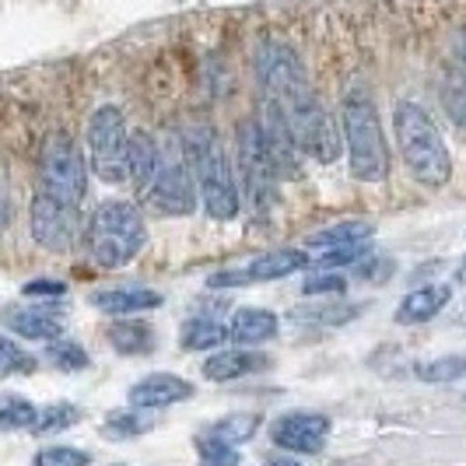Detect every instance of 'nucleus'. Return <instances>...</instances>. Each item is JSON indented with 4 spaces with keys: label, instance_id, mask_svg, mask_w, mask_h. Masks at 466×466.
<instances>
[{
    "label": "nucleus",
    "instance_id": "21",
    "mask_svg": "<svg viewBox=\"0 0 466 466\" xmlns=\"http://www.w3.org/2000/svg\"><path fill=\"white\" fill-rule=\"evenodd\" d=\"M375 235L372 221H337L329 225L323 232H312L309 235V246L327 253V249H340V246H358V242H369Z\"/></svg>",
    "mask_w": 466,
    "mask_h": 466
},
{
    "label": "nucleus",
    "instance_id": "15",
    "mask_svg": "<svg viewBox=\"0 0 466 466\" xmlns=\"http://www.w3.org/2000/svg\"><path fill=\"white\" fill-rule=\"evenodd\" d=\"M158 168V140L151 137L147 130H130V144H127V183L134 187L140 200L155 179Z\"/></svg>",
    "mask_w": 466,
    "mask_h": 466
},
{
    "label": "nucleus",
    "instance_id": "13",
    "mask_svg": "<svg viewBox=\"0 0 466 466\" xmlns=\"http://www.w3.org/2000/svg\"><path fill=\"white\" fill-rule=\"evenodd\" d=\"M4 323L11 333H18L25 340H56L64 337V319L56 312V305L35 302V305H11L4 312Z\"/></svg>",
    "mask_w": 466,
    "mask_h": 466
},
{
    "label": "nucleus",
    "instance_id": "37",
    "mask_svg": "<svg viewBox=\"0 0 466 466\" xmlns=\"http://www.w3.org/2000/svg\"><path fill=\"white\" fill-rule=\"evenodd\" d=\"M11 218H15V208H11V176H7V165L0 162V235L11 228Z\"/></svg>",
    "mask_w": 466,
    "mask_h": 466
},
{
    "label": "nucleus",
    "instance_id": "28",
    "mask_svg": "<svg viewBox=\"0 0 466 466\" xmlns=\"http://www.w3.org/2000/svg\"><path fill=\"white\" fill-rule=\"evenodd\" d=\"M442 109L456 127L466 130V77L456 70L442 81Z\"/></svg>",
    "mask_w": 466,
    "mask_h": 466
},
{
    "label": "nucleus",
    "instance_id": "12",
    "mask_svg": "<svg viewBox=\"0 0 466 466\" xmlns=\"http://www.w3.org/2000/svg\"><path fill=\"white\" fill-rule=\"evenodd\" d=\"M193 397V386H189L183 375L176 372H155V375H144L130 386V407L137 410H165L172 403H183V400Z\"/></svg>",
    "mask_w": 466,
    "mask_h": 466
},
{
    "label": "nucleus",
    "instance_id": "29",
    "mask_svg": "<svg viewBox=\"0 0 466 466\" xmlns=\"http://www.w3.org/2000/svg\"><path fill=\"white\" fill-rule=\"evenodd\" d=\"M32 369H35V358L18 348L11 337L0 333V382L11 379V375H28Z\"/></svg>",
    "mask_w": 466,
    "mask_h": 466
},
{
    "label": "nucleus",
    "instance_id": "18",
    "mask_svg": "<svg viewBox=\"0 0 466 466\" xmlns=\"http://www.w3.org/2000/svg\"><path fill=\"white\" fill-rule=\"evenodd\" d=\"M106 340H109V348L116 350V354H127V358L151 354L155 344H158V337H155L151 323H144V319H137V316H119L116 323H109Z\"/></svg>",
    "mask_w": 466,
    "mask_h": 466
},
{
    "label": "nucleus",
    "instance_id": "1",
    "mask_svg": "<svg viewBox=\"0 0 466 466\" xmlns=\"http://www.w3.org/2000/svg\"><path fill=\"white\" fill-rule=\"evenodd\" d=\"M253 64H257L259 85H263V98H270L278 106L299 151L316 158L319 165L337 162L344 151V137H340L333 116L319 106L299 53L278 39H263L257 46Z\"/></svg>",
    "mask_w": 466,
    "mask_h": 466
},
{
    "label": "nucleus",
    "instance_id": "34",
    "mask_svg": "<svg viewBox=\"0 0 466 466\" xmlns=\"http://www.w3.org/2000/svg\"><path fill=\"white\" fill-rule=\"evenodd\" d=\"M358 316V309L350 305H340V309H329V305H316V309H295V319H305V323H319V327H340Z\"/></svg>",
    "mask_w": 466,
    "mask_h": 466
},
{
    "label": "nucleus",
    "instance_id": "36",
    "mask_svg": "<svg viewBox=\"0 0 466 466\" xmlns=\"http://www.w3.org/2000/svg\"><path fill=\"white\" fill-rule=\"evenodd\" d=\"M22 295L25 299H35V302H56V299H64L67 295V284L64 280H46V278H39V280H28L22 288Z\"/></svg>",
    "mask_w": 466,
    "mask_h": 466
},
{
    "label": "nucleus",
    "instance_id": "6",
    "mask_svg": "<svg viewBox=\"0 0 466 466\" xmlns=\"http://www.w3.org/2000/svg\"><path fill=\"white\" fill-rule=\"evenodd\" d=\"M144 204L162 218H187L197 210L200 193H197V179L189 168L183 137H168L165 144H158V168L144 193Z\"/></svg>",
    "mask_w": 466,
    "mask_h": 466
},
{
    "label": "nucleus",
    "instance_id": "23",
    "mask_svg": "<svg viewBox=\"0 0 466 466\" xmlns=\"http://www.w3.org/2000/svg\"><path fill=\"white\" fill-rule=\"evenodd\" d=\"M414 375L428 386H445V382H460L466 375V354H439L431 361H418Z\"/></svg>",
    "mask_w": 466,
    "mask_h": 466
},
{
    "label": "nucleus",
    "instance_id": "35",
    "mask_svg": "<svg viewBox=\"0 0 466 466\" xmlns=\"http://www.w3.org/2000/svg\"><path fill=\"white\" fill-rule=\"evenodd\" d=\"M369 253V242L358 246H340V249H327L323 257L316 259V270H337V267H354L358 259Z\"/></svg>",
    "mask_w": 466,
    "mask_h": 466
},
{
    "label": "nucleus",
    "instance_id": "38",
    "mask_svg": "<svg viewBox=\"0 0 466 466\" xmlns=\"http://www.w3.org/2000/svg\"><path fill=\"white\" fill-rule=\"evenodd\" d=\"M452 56H456V67H460V74L466 77V28H460V32L452 35Z\"/></svg>",
    "mask_w": 466,
    "mask_h": 466
},
{
    "label": "nucleus",
    "instance_id": "2",
    "mask_svg": "<svg viewBox=\"0 0 466 466\" xmlns=\"http://www.w3.org/2000/svg\"><path fill=\"white\" fill-rule=\"evenodd\" d=\"M393 134L403 165L420 187L439 189L452 179V155L449 144L439 134V123L420 102H397L393 109Z\"/></svg>",
    "mask_w": 466,
    "mask_h": 466
},
{
    "label": "nucleus",
    "instance_id": "20",
    "mask_svg": "<svg viewBox=\"0 0 466 466\" xmlns=\"http://www.w3.org/2000/svg\"><path fill=\"white\" fill-rule=\"evenodd\" d=\"M162 295L151 288H113V291H95L92 305L109 312V316H137V312H151L162 309Z\"/></svg>",
    "mask_w": 466,
    "mask_h": 466
},
{
    "label": "nucleus",
    "instance_id": "26",
    "mask_svg": "<svg viewBox=\"0 0 466 466\" xmlns=\"http://www.w3.org/2000/svg\"><path fill=\"white\" fill-rule=\"evenodd\" d=\"M197 452H200V466H238V445L225 442L214 431L197 439Z\"/></svg>",
    "mask_w": 466,
    "mask_h": 466
},
{
    "label": "nucleus",
    "instance_id": "10",
    "mask_svg": "<svg viewBox=\"0 0 466 466\" xmlns=\"http://www.w3.org/2000/svg\"><path fill=\"white\" fill-rule=\"evenodd\" d=\"M28 228H32V238L43 246V249H53V253H64L74 246V238L81 232V214L74 204L67 200H56L49 193H35L32 197V208H28Z\"/></svg>",
    "mask_w": 466,
    "mask_h": 466
},
{
    "label": "nucleus",
    "instance_id": "4",
    "mask_svg": "<svg viewBox=\"0 0 466 466\" xmlns=\"http://www.w3.org/2000/svg\"><path fill=\"white\" fill-rule=\"evenodd\" d=\"M85 246L98 267L116 270L140 257V249L147 246V225L134 204L106 200L92 210L85 225Z\"/></svg>",
    "mask_w": 466,
    "mask_h": 466
},
{
    "label": "nucleus",
    "instance_id": "8",
    "mask_svg": "<svg viewBox=\"0 0 466 466\" xmlns=\"http://www.w3.org/2000/svg\"><path fill=\"white\" fill-rule=\"evenodd\" d=\"M127 144L130 127L119 106H98L88 116V155L95 176L109 187L127 183Z\"/></svg>",
    "mask_w": 466,
    "mask_h": 466
},
{
    "label": "nucleus",
    "instance_id": "30",
    "mask_svg": "<svg viewBox=\"0 0 466 466\" xmlns=\"http://www.w3.org/2000/svg\"><path fill=\"white\" fill-rule=\"evenodd\" d=\"M257 428H259V418L257 414H232V418H225V420H218L210 431L214 435H221L225 442H232V445H242V442H249L253 435H257Z\"/></svg>",
    "mask_w": 466,
    "mask_h": 466
},
{
    "label": "nucleus",
    "instance_id": "24",
    "mask_svg": "<svg viewBox=\"0 0 466 466\" xmlns=\"http://www.w3.org/2000/svg\"><path fill=\"white\" fill-rule=\"evenodd\" d=\"M39 407L32 400L18 397V393H4L0 397V431H32Z\"/></svg>",
    "mask_w": 466,
    "mask_h": 466
},
{
    "label": "nucleus",
    "instance_id": "7",
    "mask_svg": "<svg viewBox=\"0 0 466 466\" xmlns=\"http://www.w3.org/2000/svg\"><path fill=\"white\" fill-rule=\"evenodd\" d=\"M39 189L67 200L74 208H81L85 193H88V165L81 147L67 134H49L43 144V158H39Z\"/></svg>",
    "mask_w": 466,
    "mask_h": 466
},
{
    "label": "nucleus",
    "instance_id": "5",
    "mask_svg": "<svg viewBox=\"0 0 466 466\" xmlns=\"http://www.w3.org/2000/svg\"><path fill=\"white\" fill-rule=\"evenodd\" d=\"M344 127L340 137L348 147L350 176L361 183H382L390 172V151H386V134H382V119L375 109L369 92H350L344 98Z\"/></svg>",
    "mask_w": 466,
    "mask_h": 466
},
{
    "label": "nucleus",
    "instance_id": "14",
    "mask_svg": "<svg viewBox=\"0 0 466 466\" xmlns=\"http://www.w3.org/2000/svg\"><path fill=\"white\" fill-rule=\"evenodd\" d=\"M267 365H270L267 354L249 350V348H232V350L210 354L208 361L200 365V372H204V379H210V382H235V379H242V375L263 372Z\"/></svg>",
    "mask_w": 466,
    "mask_h": 466
},
{
    "label": "nucleus",
    "instance_id": "31",
    "mask_svg": "<svg viewBox=\"0 0 466 466\" xmlns=\"http://www.w3.org/2000/svg\"><path fill=\"white\" fill-rule=\"evenodd\" d=\"M32 466H92V456L74 445H46L35 452Z\"/></svg>",
    "mask_w": 466,
    "mask_h": 466
},
{
    "label": "nucleus",
    "instance_id": "19",
    "mask_svg": "<svg viewBox=\"0 0 466 466\" xmlns=\"http://www.w3.org/2000/svg\"><path fill=\"white\" fill-rule=\"evenodd\" d=\"M452 299V291L445 284H428V288H418L410 291L403 302L397 305V323L403 327H420V323H431L439 312Z\"/></svg>",
    "mask_w": 466,
    "mask_h": 466
},
{
    "label": "nucleus",
    "instance_id": "9",
    "mask_svg": "<svg viewBox=\"0 0 466 466\" xmlns=\"http://www.w3.org/2000/svg\"><path fill=\"white\" fill-rule=\"evenodd\" d=\"M238 165H242V183H246V197L257 210H267L274 204V193H278L280 172L274 158H270V147L263 140L257 116L238 123Z\"/></svg>",
    "mask_w": 466,
    "mask_h": 466
},
{
    "label": "nucleus",
    "instance_id": "32",
    "mask_svg": "<svg viewBox=\"0 0 466 466\" xmlns=\"http://www.w3.org/2000/svg\"><path fill=\"white\" fill-rule=\"evenodd\" d=\"M147 428H151V420L140 418V410H116L113 418L106 420V435L116 439V442H123V439H137V435H144Z\"/></svg>",
    "mask_w": 466,
    "mask_h": 466
},
{
    "label": "nucleus",
    "instance_id": "17",
    "mask_svg": "<svg viewBox=\"0 0 466 466\" xmlns=\"http://www.w3.org/2000/svg\"><path fill=\"white\" fill-rule=\"evenodd\" d=\"M305 267H309V253L302 249H270L253 259L249 267H242V274H246V284H267V280L291 278Z\"/></svg>",
    "mask_w": 466,
    "mask_h": 466
},
{
    "label": "nucleus",
    "instance_id": "33",
    "mask_svg": "<svg viewBox=\"0 0 466 466\" xmlns=\"http://www.w3.org/2000/svg\"><path fill=\"white\" fill-rule=\"evenodd\" d=\"M344 291H348V278H340L337 270H316L302 280V295H309V299H319V295L337 299Z\"/></svg>",
    "mask_w": 466,
    "mask_h": 466
},
{
    "label": "nucleus",
    "instance_id": "27",
    "mask_svg": "<svg viewBox=\"0 0 466 466\" xmlns=\"http://www.w3.org/2000/svg\"><path fill=\"white\" fill-rule=\"evenodd\" d=\"M46 361L53 369H60V372H81V369H88V354L81 344H74V340H49L46 344Z\"/></svg>",
    "mask_w": 466,
    "mask_h": 466
},
{
    "label": "nucleus",
    "instance_id": "16",
    "mask_svg": "<svg viewBox=\"0 0 466 466\" xmlns=\"http://www.w3.org/2000/svg\"><path fill=\"white\" fill-rule=\"evenodd\" d=\"M280 329V319L270 309H257V305H246L238 309L228 323V337H232L238 348H253V344H267L274 340Z\"/></svg>",
    "mask_w": 466,
    "mask_h": 466
},
{
    "label": "nucleus",
    "instance_id": "11",
    "mask_svg": "<svg viewBox=\"0 0 466 466\" xmlns=\"http://www.w3.org/2000/svg\"><path fill=\"white\" fill-rule=\"evenodd\" d=\"M329 435V418L327 414H316V410H295V414H284L274 420L270 428V439L280 452H291V456H312L327 445Z\"/></svg>",
    "mask_w": 466,
    "mask_h": 466
},
{
    "label": "nucleus",
    "instance_id": "3",
    "mask_svg": "<svg viewBox=\"0 0 466 466\" xmlns=\"http://www.w3.org/2000/svg\"><path fill=\"white\" fill-rule=\"evenodd\" d=\"M183 147H187L204 210L218 221H232L238 214V187H235L232 162H228V151L218 137V130L208 123H197L183 134Z\"/></svg>",
    "mask_w": 466,
    "mask_h": 466
},
{
    "label": "nucleus",
    "instance_id": "22",
    "mask_svg": "<svg viewBox=\"0 0 466 466\" xmlns=\"http://www.w3.org/2000/svg\"><path fill=\"white\" fill-rule=\"evenodd\" d=\"M228 340V327L210 319V316H197V319H187L183 323V333H179V344L187 350H214L218 344Z\"/></svg>",
    "mask_w": 466,
    "mask_h": 466
},
{
    "label": "nucleus",
    "instance_id": "40",
    "mask_svg": "<svg viewBox=\"0 0 466 466\" xmlns=\"http://www.w3.org/2000/svg\"><path fill=\"white\" fill-rule=\"evenodd\" d=\"M116 466H123V463H116Z\"/></svg>",
    "mask_w": 466,
    "mask_h": 466
},
{
    "label": "nucleus",
    "instance_id": "25",
    "mask_svg": "<svg viewBox=\"0 0 466 466\" xmlns=\"http://www.w3.org/2000/svg\"><path fill=\"white\" fill-rule=\"evenodd\" d=\"M77 420H81V410H77L74 403H49V407H39L35 424H32V435L49 439V435L67 431L70 424H77Z\"/></svg>",
    "mask_w": 466,
    "mask_h": 466
},
{
    "label": "nucleus",
    "instance_id": "39",
    "mask_svg": "<svg viewBox=\"0 0 466 466\" xmlns=\"http://www.w3.org/2000/svg\"><path fill=\"white\" fill-rule=\"evenodd\" d=\"M267 466H302L299 463V456H291V452H284V456H270Z\"/></svg>",
    "mask_w": 466,
    "mask_h": 466
}]
</instances>
